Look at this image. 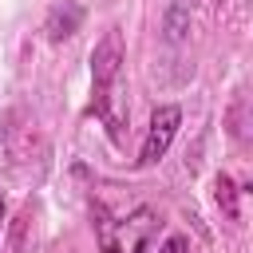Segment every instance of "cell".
<instances>
[{
    "label": "cell",
    "mask_w": 253,
    "mask_h": 253,
    "mask_svg": "<svg viewBox=\"0 0 253 253\" xmlns=\"http://www.w3.org/2000/svg\"><path fill=\"white\" fill-rule=\"evenodd\" d=\"M178 126H182V111H178L174 103L154 107L150 126H146V138H142V150H138V166H142V170H146V166H154V162L170 150V142H174Z\"/></svg>",
    "instance_id": "obj_3"
},
{
    "label": "cell",
    "mask_w": 253,
    "mask_h": 253,
    "mask_svg": "<svg viewBox=\"0 0 253 253\" xmlns=\"http://www.w3.org/2000/svg\"><path fill=\"white\" fill-rule=\"evenodd\" d=\"M0 221H4V198H0Z\"/></svg>",
    "instance_id": "obj_7"
},
{
    "label": "cell",
    "mask_w": 253,
    "mask_h": 253,
    "mask_svg": "<svg viewBox=\"0 0 253 253\" xmlns=\"http://www.w3.org/2000/svg\"><path fill=\"white\" fill-rule=\"evenodd\" d=\"M79 20H83V8H79L75 0H63V4H55V8L47 12V24H43V32H47V40H51V43H59V40L75 36Z\"/></svg>",
    "instance_id": "obj_4"
},
{
    "label": "cell",
    "mask_w": 253,
    "mask_h": 253,
    "mask_svg": "<svg viewBox=\"0 0 253 253\" xmlns=\"http://www.w3.org/2000/svg\"><path fill=\"white\" fill-rule=\"evenodd\" d=\"M158 233V213L150 206H138L134 213H126L123 221L111 225V245L107 253H146V245Z\"/></svg>",
    "instance_id": "obj_2"
},
{
    "label": "cell",
    "mask_w": 253,
    "mask_h": 253,
    "mask_svg": "<svg viewBox=\"0 0 253 253\" xmlns=\"http://www.w3.org/2000/svg\"><path fill=\"white\" fill-rule=\"evenodd\" d=\"M213 190H217V206L225 210V217H237V186H233V178L229 174H217Z\"/></svg>",
    "instance_id": "obj_5"
},
{
    "label": "cell",
    "mask_w": 253,
    "mask_h": 253,
    "mask_svg": "<svg viewBox=\"0 0 253 253\" xmlns=\"http://www.w3.org/2000/svg\"><path fill=\"white\" fill-rule=\"evenodd\" d=\"M158 253H194V245H190V237H182V233H170V237L158 245Z\"/></svg>",
    "instance_id": "obj_6"
},
{
    "label": "cell",
    "mask_w": 253,
    "mask_h": 253,
    "mask_svg": "<svg viewBox=\"0 0 253 253\" xmlns=\"http://www.w3.org/2000/svg\"><path fill=\"white\" fill-rule=\"evenodd\" d=\"M123 32L107 28L103 40L91 51V115L107 126L111 142H123V126H126V83H123Z\"/></svg>",
    "instance_id": "obj_1"
}]
</instances>
